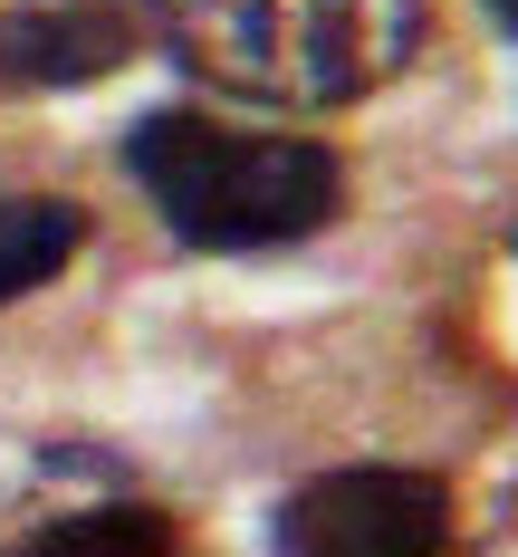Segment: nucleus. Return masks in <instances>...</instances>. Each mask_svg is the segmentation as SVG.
I'll return each instance as SVG.
<instances>
[{
	"instance_id": "f257e3e1",
	"label": "nucleus",
	"mask_w": 518,
	"mask_h": 557,
	"mask_svg": "<svg viewBox=\"0 0 518 557\" xmlns=\"http://www.w3.org/2000/svg\"><path fill=\"white\" fill-rule=\"evenodd\" d=\"M154 20L192 77L260 107H345L422 39V0H154Z\"/></svg>"
},
{
	"instance_id": "f03ea898",
	"label": "nucleus",
	"mask_w": 518,
	"mask_h": 557,
	"mask_svg": "<svg viewBox=\"0 0 518 557\" xmlns=\"http://www.w3.org/2000/svg\"><path fill=\"white\" fill-rule=\"evenodd\" d=\"M125 173L144 183V202L164 212L173 240L192 250H269L298 231L337 222L345 173L317 135H250L212 125L192 107H164L125 135Z\"/></svg>"
},
{
	"instance_id": "7ed1b4c3",
	"label": "nucleus",
	"mask_w": 518,
	"mask_h": 557,
	"mask_svg": "<svg viewBox=\"0 0 518 557\" xmlns=\"http://www.w3.org/2000/svg\"><path fill=\"white\" fill-rule=\"evenodd\" d=\"M452 548V491L432 471L355 461L317 471L279 509V557H442Z\"/></svg>"
},
{
	"instance_id": "20e7f679",
	"label": "nucleus",
	"mask_w": 518,
	"mask_h": 557,
	"mask_svg": "<svg viewBox=\"0 0 518 557\" xmlns=\"http://www.w3.org/2000/svg\"><path fill=\"white\" fill-rule=\"evenodd\" d=\"M135 58V10L125 0H39L0 20V77L29 87H87Z\"/></svg>"
},
{
	"instance_id": "39448f33",
	"label": "nucleus",
	"mask_w": 518,
	"mask_h": 557,
	"mask_svg": "<svg viewBox=\"0 0 518 557\" xmlns=\"http://www.w3.org/2000/svg\"><path fill=\"white\" fill-rule=\"evenodd\" d=\"M10 557H182V529H173V509L106 500V509H58V519H39Z\"/></svg>"
},
{
	"instance_id": "423d86ee",
	"label": "nucleus",
	"mask_w": 518,
	"mask_h": 557,
	"mask_svg": "<svg viewBox=\"0 0 518 557\" xmlns=\"http://www.w3.org/2000/svg\"><path fill=\"white\" fill-rule=\"evenodd\" d=\"M77 250H87V212H77V202H58V193H10V202H0V308L29 298L39 278H58Z\"/></svg>"
},
{
	"instance_id": "0eeeda50",
	"label": "nucleus",
	"mask_w": 518,
	"mask_h": 557,
	"mask_svg": "<svg viewBox=\"0 0 518 557\" xmlns=\"http://www.w3.org/2000/svg\"><path fill=\"white\" fill-rule=\"evenodd\" d=\"M490 20H500V29H518V0H490Z\"/></svg>"
},
{
	"instance_id": "6e6552de",
	"label": "nucleus",
	"mask_w": 518,
	"mask_h": 557,
	"mask_svg": "<svg viewBox=\"0 0 518 557\" xmlns=\"http://www.w3.org/2000/svg\"><path fill=\"white\" fill-rule=\"evenodd\" d=\"M509 250H518V240H509Z\"/></svg>"
}]
</instances>
